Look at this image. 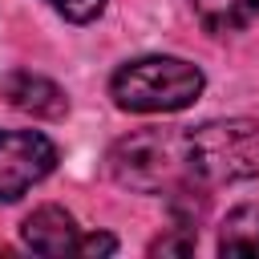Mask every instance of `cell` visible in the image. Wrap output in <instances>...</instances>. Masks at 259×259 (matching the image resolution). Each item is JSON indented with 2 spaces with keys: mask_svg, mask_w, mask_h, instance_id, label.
Here are the masks:
<instances>
[{
  "mask_svg": "<svg viewBox=\"0 0 259 259\" xmlns=\"http://www.w3.org/2000/svg\"><path fill=\"white\" fill-rule=\"evenodd\" d=\"M223 255H259V206H235L219 231Z\"/></svg>",
  "mask_w": 259,
  "mask_h": 259,
  "instance_id": "obj_7",
  "label": "cell"
},
{
  "mask_svg": "<svg viewBox=\"0 0 259 259\" xmlns=\"http://www.w3.org/2000/svg\"><path fill=\"white\" fill-rule=\"evenodd\" d=\"M182 142L150 130V134H134V138H121L113 150H109V170L121 186H134V190H166L174 182V166L186 162L178 158Z\"/></svg>",
  "mask_w": 259,
  "mask_h": 259,
  "instance_id": "obj_3",
  "label": "cell"
},
{
  "mask_svg": "<svg viewBox=\"0 0 259 259\" xmlns=\"http://www.w3.org/2000/svg\"><path fill=\"white\" fill-rule=\"evenodd\" d=\"M202 85V69L182 57H138L113 73L109 93L130 113H178L198 101Z\"/></svg>",
  "mask_w": 259,
  "mask_h": 259,
  "instance_id": "obj_1",
  "label": "cell"
},
{
  "mask_svg": "<svg viewBox=\"0 0 259 259\" xmlns=\"http://www.w3.org/2000/svg\"><path fill=\"white\" fill-rule=\"evenodd\" d=\"M20 239L36 255H77L81 231H77V223H73L69 210H61V206H36L20 223Z\"/></svg>",
  "mask_w": 259,
  "mask_h": 259,
  "instance_id": "obj_5",
  "label": "cell"
},
{
  "mask_svg": "<svg viewBox=\"0 0 259 259\" xmlns=\"http://www.w3.org/2000/svg\"><path fill=\"white\" fill-rule=\"evenodd\" d=\"M117 251V239L113 235H85L77 243V255H113Z\"/></svg>",
  "mask_w": 259,
  "mask_h": 259,
  "instance_id": "obj_11",
  "label": "cell"
},
{
  "mask_svg": "<svg viewBox=\"0 0 259 259\" xmlns=\"http://www.w3.org/2000/svg\"><path fill=\"white\" fill-rule=\"evenodd\" d=\"M65 20H73V24H89V20H97L101 16V8H105V0H49Z\"/></svg>",
  "mask_w": 259,
  "mask_h": 259,
  "instance_id": "obj_10",
  "label": "cell"
},
{
  "mask_svg": "<svg viewBox=\"0 0 259 259\" xmlns=\"http://www.w3.org/2000/svg\"><path fill=\"white\" fill-rule=\"evenodd\" d=\"M182 158L186 170L210 186L259 178V121L251 117L202 121L182 138Z\"/></svg>",
  "mask_w": 259,
  "mask_h": 259,
  "instance_id": "obj_2",
  "label": "cell"
},
{
  "mask_svg": "<svg viewBox=\"0 0 259 259\" xmlns=\"http://www.w3.org/2000/svg\"><path fill=\"white\" fill-rule=\"evenodd\" d=\"M190 251H194V227H174V235L150 243V255H190Z\"/></svg>",
  "mask_w": 259,
  "mask_h": 259,
  "instance_id": "obj_9",
  "label": "cell"
},
{
  "mask_svg": "<svg viewBox=\"0 0 259 259\" xmlns=\"http://www.w3.org/2000/svg\"><path fill=\"white\" fill-rule=\"evenodd\" d=\"M0 93L8 97L12 109L20 113H32V117H65L69 101H65V89L40 73H8L0 77Z\"/></svg>",
  "mask_w": 259,
  "mask_h": 259,
  "instance_id": "obj_6",
  "label": "cell"
},
{
  "mask_svg": "<svg viewBox=\"0 0 259 259\" xmlns=\"http://www.w3.org/2000/svg\"><path fill=\"white\" fill-rule=\"evenodd\" d=\"M57 166V146L40 130H4L0 134V202H16Z\"/></svg>",
  "mask_w": 259,
  "mask_h": 259,
  "instance_id": "obj_4",
  "label": "cell"
},
{
  "mask_svg": "<svg viewBox=\"0 0 259 259\" xmlns=\"http://www.w3.org/2000/svg\"><path fill=\"white\" fill-rule=\"evenodd\" d=\"M210 32H235L259 16V0H190Z\"/></svg>",
  "mask_w": 259,
  "mask_h": 259,
  "instance_id": "obj_8",
  "label": "cell"
}]
</instances>
